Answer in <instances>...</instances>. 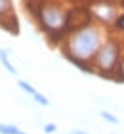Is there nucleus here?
I'll use <instances>...</instances> for the list:
<instances>
[{"label":"nucleus","instance_id":"nucleus-1","mask_svg":"<svg viewBox=\"0 0 124 134\" xmlns=\"http://www.w3.org/2000/svg\"><path fill=\"white\" fill-rule=\"evenodd\" d=\"M105 40H107V33L103 25L99 23L80 25L63 40V56L78 69L92 73V62Z\"/></svg>","mask_w":124,"mask_h":134},{"label":"nucleus","instance_id":"nucleus-2","mask_svg":"<svg viewBox=\"0 0 124 134\" xmlns=\"http://www.w3.org/2000/svg\"><path fill=\"white\" fill-rule=\"evenodd\" d=\"M122 56H124V48L120 44V40L113 38V36H107V40L101 44L94 62H92V73L113 81L116 75V69L120 65Z\"/></svg>","mask_w":124,"mask_h":134},{"label":"nucleus","instance_id":"nucleus-3","mask_svg":"<svg viewBox=\"0 0 124 134\" xmlns=\"http://www.w3.org/2000/svg\"><path fill=\"white\" fill-rule=\"evenodd\" d=\"M38 21L50 35H59L69 25V15L57 4H42L38 8Z\"/></svg>","mask_w":124,"mask_h":134},{"label":"nucleus","instance_id":"nucleus-4","mask_svg":"<svg viewBox=\"0 0 124 134\" xmlns=\"http://www.w3.org/2000/svg\"><path fill=\"white\" fill-rule=\"evenodd\" d=\"M92 15L96 17V21L99 25H115L116 17H119V12H116V6L113 2H103V0H99V2L92 4Z\"/></svg>","mask_w":124,"mask_h":134},{"label":"nucleus","instance_id":"nucleus-5","mask_svg":"<svg viewBox=\"0 0 124 134\" xmlns=\"http://www.w3.org/2000/svg\"><path fill=\"white\" fill-rule=\"evenodd\" d=\"M0 63H2V67L10 75H14V77L19 75L17 67H14V63H11V59H10V50H6V48H0Z\"/></svg>","mask_w":124,"mask_h":134},{"label":"nucleus","instance_id":"nucleus-6","mask_svg":"<svg viewBox=\"0 0 124 134\" xmlns=\"http://www.w3.org/2000/svg\"><path fill=\"white\" fill-rule=\"evenodd\" d=\"M97 117L101 119V121H105V123H109V125H120V117L116 113L109 111V109H99Z\"/></svg>","mask_w":124,"mask_h":134},{"label":"nucleus","instance_id":"nucleus-7","mask_svg":"<svg viewBox=\"0 0 124 134\" xmlns=\"http://www.w3.org/2000/svg\"><path fill=\"white\" fill-rule=\"evenodd\" d=\"M0 134H27L23 129L15 125H10V123H0Z\"/></svg>","mask_w":124,"mask_h":134},{"label":"nucleus","instance_id":"nucleus-8","mask_svg":"<svg viewBox=\"0 0 124 134\" xmlns=\"http://www.w3.org/2000/svg\"><path fill=\"white\" fill-rule=\"evenodd\" d=\"M17 86H19V90H23L25 94H29L31 98H33V96H34L36 92H38V90H36V88L33 86V84L27 82V81H23V79H19V81H17Z\"/></svg>","mask_w":124,"mask_h":134},{"label":"nucleus","instance_id":"nucleus-9","mask_svg":"<svg viewBox=\"0 0 124 134\" xmlns=\"http://www.w3.org/2000/svg\"><path fill=\"white\" fill-rule=\"evenodd\" d=\"M11 15V2L10 0H0V17H6V15Z\"/></svg>","mask_w":124,"mask_h":134},{"label":"nucleus","instance_id":"nucleus-10","mask_svg":"<svg viewBox=\"0 0 124 134\" xmlns=\"http://www.w3.org/2000/svg\"><path fill=\"white\" fill-rule=\"evenodd\" d=\"M115 82H124V56L120 59V65H119V69H116V75L113 79Z\"/></svg>","mask_w":124,"mask_h":134},{"label":"nucleus","instance_id":"nucleus-11","mask_svg":"<svg viewBox=\"0 0 124 134\" xmlns=\"http://www.w3.org/2000/svg\"><path fill=\"white\" fill-rule=\"evenodd\" d=\"M42 132H44V134L57 132V125H55V123H44V125H42Z\"/></svg>","mask_w":124,"mask_h":134},{"label":"nucleus","instance_id":"nucleus-12","mask_svg":"<svg viewBox=\"0 0 124 134\" xmlns=\"http://www.w3.org/2000/svg\"><path fill=\"white\" fill-rule=\"evenodd\" d=\"M115 29H116V31H122V33H124V14H120L119 17H116V21H115Z\"/></svg>","mask_w":124,"mask_h":134},{"label":"nucleus","instance_id":"nucleus-13","mask_svg":"<svg viewBox=\"0 0 124 134\" xmlns=\"http://www.w3.org/2000/svg\"><path fill=\"white\" fill-rule=\"evenodd\" d=\"M65 134H90V132L84 130V129H71V130H67Z\"/></svg>","mask_w":124,"mask_h":134},{"label":"nucleus","instance_id":"nucleus-14","mask_svg":"<svg viewBox=\"0 0 124 134\" xmlns=\"http://www.w3.org/2000/svg\"><path fill=\"white\" fill-rule=\"evenodd\" d=\"M111 134H115V132H111Z\"/></svg>","mask_w":124,"mask_h":134},{"label":"nucleus","instance_id":"nucleus-15","mask_svg":"<svg viewBox=\"0 0 124 134\" xmlns=\"http://www.w3.org/2000/svg\"><path fill=\"white\" fill-rule=\"evenodd\" d=\"M122 6H124V2H122Z\"/></svg>","mask_w":124,"mask_h":134}]
</instances>
